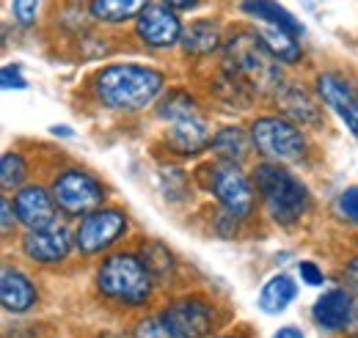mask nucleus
I'll return each instance as SVG.
<instances>
[{
  "label": "nucleus",
  "instance_id": "obj_33",
  "mask_svg": "<svg viewBox=\"0 0 358 338\" xmlns=\"http://www.w3.org/2000/svg\"><path fill=\"white\" fill-rule=\"evenodd\" d=\"M345 281L350 284V289L358 295V258L348 261V267H345Z\"/></svg>",
  "mask_w": 358,
  "mask_h": 338
},
{
  "label": "nucleus",
  "instance_id": "obj_37",
  "mask_svg": "<svg viewBox=\"0 0 358 338\" xmlns=\"http://www.w3.org/2000/svg\"><path fill=\"white\" fill-rule=\"evenodd\" d=\"M52 132H55V135H64V138H69V135H72V129L69 127H52Z\"/></svg>",
  "mask_w": 358,
  "mask_h": 338
},
{
  "label": "nucleus",
  "instance_id": "obj_19",
  "mask_svg": "<svg viewBox=\"0 0 358 338\" xmlns=\"http://www.w3.org/2000/svg\"><path fill=\"white\" fill-rule=\"evenodd\" d=\"M146 6H149V0H91L89 11L96 22L119 25V22L138 17Z\"/></svg>",
  "mask_w": 358,
  "mask_h": 338
},
{
  "label": "nucleus",
  "instance_id": "obj_17",
  "mask_svg": "<svg viewBox=\"0 0 358 338\" xmlns=\"http://www.w3.org/2000/svg\"><path fill=\"white\" fill-rule=\"evenodd\" d=\"M243 11L248 14V17H254L257 22H262V25H275V28H284V31H289V34H303V25L284 8V6H278L275 0H243Z\"/></svg>",
  "mask_w": 358,
  "mask_h": 338
},
{
  "label": "nucleus",
  "instance_id": "obj_23",
  "mask_svg": "<svg viewBox=\"0 0 358 338\" xmlns=\"http://www.w3.org/2000/svg\"><path fill=\"white\" fill-rule=\"evenodd\" d=\"M133 338H182L174 322L166 316V311H157L152 316H143L133 330Z\"/></svg>",
  "mask_w": 358,
  "mask_h": 338
},
{
  "label": "nucleus",
  "instance_id": "obj_12",
  "mask_svg": "<svg viewBox=\"0 0 358 338\" xmlns=\"http://www.w3.org/2000/svg\"><path fill=\"white\" fill-rule=\"evenodd\" d=\"M317 94L322 102L348 124V129L358 138V94L356 88L348 83L336 72H322L317 75Z\"/></svg>",
  "mask_w": 358,
  "mask_h": 338
},
{
  "label": "nucleus",
  "instance_id": "obj_4",
  "mask_svg": "<svg viewBox=\"0 0 358 338\" xmlns=\"http://www.w3.org/2000/svg\"><path fill=\"white\" fill-rule=\"evenodd\" d=\"M226 66L243 78L245 83H251L259 91H270L278 88L281 83V69L278 61L268 52V47L262 44V39L257 34L240 31L226 42Z\"/></svg>",
  "mask_w": 358,
  "mask_h": 338
},
{
  "label": "nucleus",
  "instance_id": "obj_6",
  "mask_svg": "<svg viewBox=\"0 0 358 338\" xmlns=\"http://www.w3.org/2000/svg\"><path fill=\"white\" fill-rule=\"evenodd\" d=\"M50 193H52L58 210H64L66 214H75V217L99 210V204L105 198V187L99 184V179L80 168L61 170L52 179Z\"/></svg>",
  "mask_w": 358,
  "mask_h": 338
},
{
  "label": "nucleus",
  "instance_id": "obj_10",
  "mask_svg": "<svg viewBox=\"0 0 358 338\" xmlns=\"http://www.w3.org/2000/svg\"><path fill=\"white\" fill-rule=\"evenodd\" d=\"M163 311L174 322L182 338H204L215 328V308L204 297H179L174 302H169Z\"/></svg>",
  "mask_w": 358,
  "mask_h": 338
},
{
  "label": "nucleus",
  "instance_id": "obj_1",
  "mask_svg": "<svg viewBox=\"0 0 358 338\" xmlns=\"http://www.w3.org/2000/svg\"><path fill=\"white\" fill-rule=\"evenodd\" d=\"M91 85H94L96 99L105 108L122 110V113H138L160 96L166 78H163V72H157L152 66L113 64V66L99 69Z\"/></svg>",
  "mask_w": 358,
  "mask_h": 338
},
{
  "label": "nucleus",
  "instance_id": "obj_15",
  "mask_svg": "<svg viewBox=\"0 0 358 338\" xmlns=\"http://www.w3.org/2000/svg\"><path fill=\"white\" fill-rule=\"evenodd\" d=\"M166 143H169L171 152H177L179 157H196L199 152H204L213 143V138L207 135L204 119L196 113V116L171 122V129L166 135Z\"/></svg>",
  "mask_w": 358,
  "mask_h": 338
},
{
  "label": "nucleus",
  "instance_id": "obj_7",
  "mask_svg": "<svg viewBox=\"0 0 358 338\" xmlns=\"http://www.w3.org/2000/svg\"><path fill=\"white\" fill-rule=\"evenodd\" d=\"M210 190L218 198V204L224 207L229 214L245 220L254 212V187L251 179L243 173L240 163H229V160H218L210 168Z\"/></svg>",
  "mask_w": 358,
  "mask_h": 338
},
{
  "label": "nucleus",
  "instance_id": "obj_25",
  "mask_svg": "<svg viewBox=\"0 0 358 338\" xmlns=\"http://www.w3.org/2000/svg\"><path fill=\"white\" fill-rule=\"evenodd\" d=\"M196 99L182 91L174 88L163 102H160V119H169V122H179V119H187V116H196Z\"/></svg>",
  "mask_w": 358,
  "mask_h": 338
},
{
  "label": "nucleus",
  "instance_id": "obj_5",
  "mask_svg": "<svg viewBox=\"0 0 358 338\" xmlns=\"http://www.w3.org/2000/svg\"><path fill=\"white\" fill-rule=\"evenodd\" d=\"M251 140L259 154L275 163H295L306 154V135L284 116H262L251 124Z\"/></svg>",
  "mask_w": 358,
  "mask_h": 338
},
{
  "label": "nucleus",
  "instance_id": "obj_31",
  "mask_svg": "<svg viewBox=\"0 0 358 338\" xmlns=\"http://www.w3.org/2000/svg\"><path fill=\"white\" fill-rule=\"evenodd\" d=\"M298 272H301V278H303L306 286H322V281H325L322 270H320L314 261H301V264H298Z\"/></svg>",
  "mask_w": 358,
  "mask_h": 338
},
{
  "label": "nucleus",
  "instance_id": "obj_20",
  "mask_svg": "<svg viewBox=\"0 0 358 338\" xmlns=\"http://www.w3.org/2000/svg\"><path fill=\"white\" fill-rule=\"evenodd\" d=\"M182 47L187 55H210L213 50L221 47V31L210 20H196V22H190V28H185Z\"/></svg>",
  "mask_w": 358,
  "mask_h": 338
},
{
  "label": "nucleus",
  "instance_id": "obj_9",
  "mask_svg": "<svg viewBox=\"0 0 358 338\" xmlns=\"http://www.w3.org/2000/svg\"><path fill=\"white\" fill-rule=\"evenodd\" d=\"M135 34H138V39L146 44V47L166 50V47H174L177 42H182L185 28H182V22H179L174 8L149 3L135 17Z\"/></svg>",
  "mask_w": 358,
  "mask_h": 338
},
{
  "label": "nucleus",
  "instance_id": "obj_35",
  "mask_svg": "<svg viewBox=\"0 0 358 338\" xmlns=\"http://www.w3.org/2000/svg\"><path fill=\"white\" fill-rule=\"evenodd\" d=\"M345 333H350V336H358V300L353 302V314H350V319H348V328H345Z\"/></svg>",
  "mask_w": 358,
  "mask_h": 338
},
{
  "label": "nucleus",
  "instance_id": "obj_16",
  "mask_svg": "<svg viewBox=\"0 0 358 338\" xmlns=\"http://www.w3.org/2000/svg\"><path fill=\"white\" fill-rule=\"evenodd\" d=\"M353 302H356V297L348 289H328L314 302V322L322 330H345L348 319L353 314Z\"/></svg>",
  "mask_w": 358,
  "mask_h": 338
},
{
  "label": "nucleus",
  "instance_id": "obj_34",
  "mask_svg": "<svg viewBox=\"0 0 358 338\" xmlns=\"http://www.w3.org/2000/svg\"><path fill=\"white\" fill-rule=\"evenodd\" d=\"M199 0H163V6H169V8H174V11H187V8H193Z\"/></svg>",
  "mask_w": 358,
  "mask_h": 338
},
{
  "label": "nucleus",
  "instance_id": "obj_21",
  "mask_svg": "<svg viewBox=\"0 0 358 338\" xmlns=\"http://www.w3.org/2000/svg\"><path fill=\"white\" fill-rule=\"evenodd\" d=\"M251 135H245L240 127H224L215 132L210 149L218 154V160H229V163H243L251 152Z\"/></svg>",
  "mask_w": 358,
  "mask_h": 338
},
{
  "label": "nucleus",
  "instance_id": "obj_3",
  "mask_svg": "<svg viewBox=\"0 0 358 338\" xmlns=\"http://www.w3.org/2000/svg\"><path fill=\"white\" fill-rule=\"evenodd\" d=\"M96 289L119 305H143L152 297L155 275L141 256L113 254L96 270Z\"/></svg>",
  "mask_w": 358,
  "mask_h": 338
},
{
  "label": "nucleus",
  "instance_id": "obj_28",
  "mask_svg": "<svg viewBox=\"0 0 358 338\" xmlns=\"http://www.w3.org/2000/svg\"><path fill=\"white\" fill-rule=\"evenodd\" d=\"M36 11H39V0H14L11 3V14L20 28H31L36 22Z\"/></svg>",
  "mask_w": 358,
  "mask_h": 338
},
{
  "label": "nucleus",
  "instance_id": "obj_11",
  "mask_svg": "<svg viewBox=\"0 0 358 338\" xmlns=\"http://www.w3.org/2000/svg\"><path fill=\"white\" fill-rule=\"evenodd\" d=\"M75 245L72 231L64 223H52L47 228H34L22 237V254L36 264H58Z\"/></svg>",
  "mask_w": 358,
  "mask_h": 338
},
{
  "label": "nucleus",
  "instance_id": "obj_26",
  "mask_svg": "<svg viewBox=\"0 0 358 338\" xmlns=\"http://www.w3.org/2000/svg\"><path fill=\"white\" fill-rule=\"evenodd\" d=\"M141 258L146 261V267H149V272L155 275V281H163V278H169V272H171V254L160 245V242H143V248H141Z\"/></svg>",
  "mask_w": 358,
  "mask_h": 338
},
{
  "label": "nucleus",
  "instance_id": "obj_14",
  "mask_svg": "<svg viewBox=\"0 0 358 338\" xmlns=\"http://www.w3.org/2000/svg\"><path fill=\"white\" fill-rule=\"evenodd\" d=\"M0 302L8 314H25L39 302V292L34 286V281L14 267H3L0 275Z\"/></svg>",
  "mask_w": 358,
  "mask_h": 338
},
{
  "label": "nucleus",
  "instance_id": "obj_24",
  "mask_svg": "<svg viewBox=\"0 0 358 338\" xmlns=\"http://www.w3.org/2000/svg\"><path fill=\"white\" fill-rule=\"evenodd\" d=\"M281 105H284V110H287L292 119L312 122V124L320 122V116H317V105L309 99V94H306L303 88H289L287 94H281Z\"/></svg>",
  "mask_w": 358,
  "mask_h": 338
},
{
  "label": "nucleus",
  "instance_id": "obj_27",
  "mask_svg": "<svg viewBox=\"0 0 358 338\" xmlns=\"http://www.w3.org/2000/svg\"><path fill=\"white\" fill-rule=\"evenodd\" d=\"M0 182H3V190H14L20 187L25 179H28V166L22 160V154L17 152H6L3 160H0Z\"/></svg>",
  "mask_w": 358,
  "mask_h": 338
},
{
  "label": "nucleus",
  "instance_id": "obj_2",
  "mask_svg": "<svg viewBox=\"0 0 358 338\" xmlns=\"http://www.w3.org/2000/svg\"><path fill=\"white\" fill-rule=\"evenodd\" d=\"M254 184L262 196L270 220L278 226H292L309 212V190L278 163H259L254 168Z\"/></svg>",
  "mask_w": 358,
  "mask_h": 338
},
{
  "label": "nucleus",
  "instance_id": "obj_30",
  "mask_svg": "<svg viewBox=\"0 0 358 338\" xmlns=\"http://www.w3.org/2000/svg\"><path fill=\"white\" fill-rule=\"evenodd\" d=\"M0 83H3L6 91H22V88H28V80L22 78V72H20L17 64L3 66V72H0Z\"/></svg>",
  "mask_w": 358,
  "mask_h": 338
},
{
  "label": "nucleus",
  "instance_id": "obj_22",
  "mask_svg": "<svg viewBox=\"0 0 358 338\" xmlns=\"http://www.w3.org/2000/svg\"><path fill=\"white\" fill-rule=\"evenodd\" d=\"M298 295V286L289 275H273L259 292V308L265 314H281Z\"/></svg>",
  "mask_w": 358,
  "mask_h": 338
},
{
  "label": "nucleus",
  "instance_id": "obj_18",
  "mask_svg": "<svg viewBox=\"0 0 358 338\" xmlns=\"http://www.w3.org/2000/svg\"><path fill=\"white\" fill-rule=\"evenodd\" d=\"M257 36L262 39V44L268 47V52L281 61V64H298L303 58V50L295 39V34L284 31V28H275V25H259L257 28Z\"/></svg>",
  "mask_w": 358,
  "mask_h": 338
},
{
  "label": "nucleus",
  "instance_id": "obj_29",
  "mask_svg": "<svg viewBox=\"0 0 358 338\" xmlns=\"http://www.w3.org/2000/svg\"><path fill=\"white\" fill-rule=\"evenodd\" d=\"M336 210H339V214H342L345 220H350V223H356L358 226V184L348 187V190L339 196Z\"/></svg>",
  "mask_w": 358,
  "mask_h": 338
},
{
  "label": "nucleus",
  "instance_id": "obj_8",
  "mask_svg": "<svg viewBox=\"0 0 358 338\" xmlns=\"http://www.w3.org/2000/svg\"><path fill=\"white\" fill-rule=\"evenodd\" d=\"M124 231H127V214L122 210H113V207L94 210L89 214H83V223L75 231V248L86 256L102 254Z\"/></svg>",
  "mask_w": 358,
  "mask_h": 338
},
{
  "label": "nucleus",
  "instance_id": "obj_13",
  "mask_svg": "<svg viewBox=\"0 0 358 338\" xmlns=\"http://www.w3.org/2000/svg\"><path fill=\"white\" fill-rule=\"evenodd\" d=\"M55 198H52V193H47L45 187H39V184H28V187H22L17 196H14V212H17V220L28 228V231H34V228H47V226H52V223H58L55 220Z\"/></svg>",
  "mask_w": 358,
  "mask_h": 338
},
{
  "label": "nucleus",
  "instance_id": "obj_36",
  "mask_svg": "<svg viewBox=\"0 0 358 338\" xmlns=\"http://www.w3.org/2000/svg\"><path fill=\"white\" fill-rule=\"evenodd\" d=\"M273 338H303V333H301L298 328H292V325H287V328H281V330H278V333H275V336H273Z\"/></svg>",
  "mask_w": 358,
  "mask_h": 338
},
{
  "label": "nucleus",
  "instance_id": "obj_32",
  "mask_svg": "<svg viewBox=\"0 0 358 338\" xmlns=\"http://www.w3.org/2000/svg\"><path fill=\"white\" fill-rule=\"evenodd\" d=\"M0 210H3V234H11V228H14V223H17V220H14V214H17V212H14V204H11L8 198H3V201H0Z\"/></svg>",
  "mask_w": 358,
  "mask_h": 338
}]
</instances>
